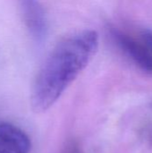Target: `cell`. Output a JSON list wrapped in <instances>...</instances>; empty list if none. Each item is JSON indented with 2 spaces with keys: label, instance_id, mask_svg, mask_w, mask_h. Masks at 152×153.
<instances>
[{
  "label": "cell",
  "instance_id": "obj_2",
  "mask_svg": "<svg viewBox=\"0 0 152 153\" xmlns=\"http://www.w3.org/2000/svg\"><path fill=\"white\" fill-rule=\"evenodd\" d=\"M111 37L141 70L152 74V31L143 30L139 33H129L114 28Z\"/></svg>",
  "mask_w": 152,
  "mask_h": 153
},
{
  "label": "cell",
  "instance_id": "obj_1",
  "mask_svg": "<svg viewBox=\"0 0 152 153\" xmlns=\"http://www.w3.org/2000/svg\"><path fill=\"white\" fill-rule=\"evenodd\" d=\"M99 35L76 32L56 45L41 65L31 87L30 105L37 113L49 109L86 68L98 51Z\"/></svg>",
  "mask_w": 152,
  "mask_h": 153
},
{
  "label": "cell",
  "instance_id": "obj_3",
  "mask_svg": "<svg viewBox=\"0 0 152 153\" xmlns=\"http://www.w3.org/2000/svg\"><path fill=\"white\" fill-rule=\"evenodd\" d=\"M20 10L30 35L36 42H42L47 33V21L40 3L38 0H20Z\"/></svg>",
  "mask_w": 152,
  "mask_h": 153
},
{
  "label": "cell",
  "instance_id": "obj_4",
  "mask_svg": "<svg viewBox=\"0 0 152 153\" xmlns=\"http://www.w3.org/2000/svg\"><path fill=\"white\" fill-rule=\"evenodd\" d=\"M29 136L20 127L0 121V153H30Z\"/></svg>",
  "mask_w": 152,
  "mask_h": 153
}]
</instances>
